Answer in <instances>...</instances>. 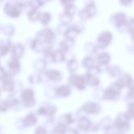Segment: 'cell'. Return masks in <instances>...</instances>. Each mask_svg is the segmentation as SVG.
Instances as JSON below:
<instances>
[{
    "instance_id": "obj_5",
    "label": "cell",
    "mask_w": 134,
    "mask_h": 134,
    "mask_svg": "<svg viewBox=\"0 0 134 134\" xmlns=\"http://www.w3.org/2000/svg\"><path fill=\"white\" fill-rule=\"evenodd\" d=\"M81 31V30L79 26L76 25H72L67 27L64 32V35L66 38L74 40L76 36Z\"/></svg>"
},
{
    "instance_id": "obj_1",
    "label": "cell",
    "mask_w": 134,
    "mask_h": 134,
    "mask_svg": "<svg viewBox=\"0 0 134 134\" xmlns=\"http://www.w3.org/2000/svg\"><path fill=\"white\" fill-rule=\"evenodd\" d=\"M96 13L95 3L93 1H89L85 7L79 12L80 16L83 19H87L93 17Z\"/></svg>"
},
{
    "instance_id": "obj_13",
    "label": "cell",
    "mask_w": 134,
    "mask_h": 134,
    "mask_svg": "<svg viewBox=\"0 0 134 134\" xmlns=\"http://www.w3.org/2000/svg\"><path fill=\"white\" fill-rule=\"evenodd\" d=\"M128 118L126 115H121L116 121V125L118 129H123L128 126Z\"/></svg>"
},
{
    "instance_id": "obj_15",
    "label": "cell",
    "mask_w": 134,
    "mask_h": 134,
    "mask_svg": "<svg viewBox=\"0 0 134 134\" xmlns=\"http://www.w3.org/2000/svg\"><path fill=\"white\" fill-rule=\"evenodd\" d=\"M56 93L58 96L61 97H66L69 95L70 92V88L69 86H59L56 88Z\"/></svg>"
},
{
    "instance_id": "obj_27",
    "label": "cell",
    "mask_w": 134,
    "mask_h": 134,
    "mask_svg": "<svg viewBox=\"0 0 134 134\" xmlns=\"http://www.w3.org/2000/svg\"><path fill=\"white\" fill-rule=\"evenodd\" d=\"M66 131V127L65 125H60L57 129V132L59 134H64Z\"/></svg>"
},
{
    "instance_id": "obj_16",
    "label": "cell",
    "mask_w": 134,
    "mask_h": 134,
    "mask_svg": "<svg viewBox=\"0 0 134 134\" xmlns=\"http://www.w3.org/2000/svg\"><path fill=\"white\" fill-rule=\"evenodd\" d=\"M84 76L87 81V83H89L92 86H96L99 83V81L98 78L93 76V74L91 73H87Z\"/></svg>"
},
{
    "instance_id": "obj_23",
    "label": "cell",
    "mask_w": 134,
    "mask_h": 134,
    "mask_svg": "<svg viewBox=\"0 0 134 134\" xmlns=\"http://www.w3.org/2000/svg\"><path fill=\"white\" fill-rule=\"evenodd\" d=\"M107 72L109 74L113 76H116L121 73L120 69L118 66H111L107 68Z\"/></svg>"
},
{
    "instance_id": "obj_19",
    "label": "cell",
    "mask_w": 134,
    "mask_h": 134,
    "mask_svg": "<svg viewBox=\"0 0 134 134\" xmlns=\"http://www.w3.org/2000/svg\"><path fill=\"white\" fill-rule=\"evenodd\" d=\"M94 63V59L91 56H87L85 57L82 62L83 66L86 69L89 70L92 69L95 65Z\"/></svg>"
},
{
    "instance_id": "obj_18",
    "label": "cell",
    "mask_w": 134,
    "mask_h": 134,
    "mask_svg": "<svg viewBox=\"0 0 134 134\" xmlns=\"http://www.w3.org/2000/svg\"><path fill=\"white\" fill-rule=\"evenodd\" d=\"M74 40L66 38L64 40L60 42V50L64 52L67 51L69 48L73 44Z\"/></svg>"
},
{
    "instance_id": "obj_6",
    "label": "cell",
    "mask_w": 134,
    "mask_h": 134,
    "mask_svg": "<svg viewBox=\"0 0 134 134\" xmlns=\"http://www.w3.org/2000/svg\"><path fill=\"white\" fill-rule=\"evenodd\" d=\"M22 98L26 106H31L34 103V93L30 89H26L23 91L22 93Z\"/></svg>"
},
{
    "instance_id": "obj_9",
    "label": "cell",
    "mask_w": 134,
    "mask_h": 134,
    "mask_svg": "<svg viewBox=\"0 0 134 134\" xmlns=\"http://www.w3.org/2000/svg\"><path fill=\"white\" fill-rule=\"evenodd\" d=\"M132 79L131 76L128 74L122 76L116 82V84L120 88L127 87L131 84Z\"/></svg>"
},
{
    "instance_id": "obj_32",
    "label": "cell",
    "mask_w": 134,
    "mask_h": 134,
    "mask_svg": "<svg viewBox=\"0 0 134 134\" xmlns=\"http://www.w3.org/2000/svg\"><path fill=\"white\" fill-rule=\"evenodd\" d=\"M39 113L40 114H45L47 113V110L44 108H41L39 110Z\"/></svg>"
},
{
    "instance_id": "obj_3",
    "label": "cell",
    "mask_w": 134,
    "mask_h": 134,
    "mask_svg": "<svg viewBox=\"0 0 134 134\" xmlns=\"http://www.w3.org/2000/svg\"><path fill=\"white\" fill-rule=\"evenodd\" d=\"M70 80L72 84L75 85L80 90H83L87 86V82L84 76H78L72 74L70 77Z\"/></svg>"
},
{
    "instance_id": "obj_28",
    "label": "cell",
    "mask_w": 134,
    "mask_h": 134,
    "mask_svg": "<svg viewBox=\"0 0 134 134\" xmlns=\"http://www.w3.org/2000/svg\"><path fill=\"white\" fill-rule=\"evenodd\" d=\"M8 13L10 14V15L12 16H17L18 15L19 12L17 9L15 8L12 7L9 10Z\"/></svg>"
},
{
    "instance_id": "obj_17",
    "label": "cell",
    "mask_w": 134,
    "mask_h": 134,
    "mask_svg": "<svg viewBox=\"0 0 134 134\" xmlns=\"http://www.w3.org/2000/svg\"><path fill=\"white\" fill-rule=\"evenodd\" d=\"M18 103V101L16 99H12L9 101H4L1 102H0V111H6L10 107L13 106V105H17Z\"/></svg>"
},
{
    "instance_id": "obj_10",
    "label": "cell",
    "mask_w": 134,
    "mask_h": 134,
    "mask_svg": "<svg viewBox=\"0 0 134 134\" xmlns=\"http://www.w3.org/2000/svg\"><path fill=\"white\" fill-rule=\"evenodd\" d=\"M83 109L88 113H97L100 111V107L99 105L95 103H88L83 106Z\"/></svg>"
},
{
    "instance_id": "obj_11",
    "label": "cell",
    "mask_w": 134,
    "mask_h": 134,
    "mask_svg": "<svg viewBox=\"0 0 134 134\" xmlns=\"http://www.w3.org/2000/svg\"><path fill=\"white\" fill-rule=\"evenodd\" d=\"M96 58L99 64L106 65L110 61V57L108 53L104 52L98 55Z\"/></svg>"
},
{
    "instance_id": "obj_8",
    "label": "cell",
    "mask_w": 134,
    "mask_h": 134,
    "mask_svg": "<svg viewBox=\"0 0 134 134\" xmlns=\"http://www.w3.org/2000/svg\"><path fill=\"white\" fill-rule=\"evenodd\" d=\"M61 2L65 7L64 14L72 18L76 11L73 1H62Z\"/></svg>"
},
{
    "instance_id": "obj_24",
    "label": "cell",
    "mask_w": 134,
    "mask_h": 134,
    "mask_svg": "<svg viewBox=\"0 0 134 134\" xmlns=\"http://www.w3.org/2000/svg\"><path fill=\"white\" fill-rule=\"evenodd\" d=\"M61 19L62 20V23L63 24L66 25V24L69 23L71 21V18L67 16L63 13V14H62V16L61 17Z\"/></svg>"
},
{
    "instance_id": "obj_7",
    "label": "cell",
    "mask_w": 134,
    "mask_h": 134,
    "mask_svg": "<svg viewBox=\"0 0 134 134\" xmlns=\"http://www.w3.org/2000/svg\"><path fill=\"white\" fill-rule=\"evenodd\" d=\"M114 24L116 27H122L127 24V17L124 13L119 12L115 14L114 17Z\"/></svg>"
},
{
    "instance_id": "obj_31",
    "label": "cell",
    "mask_w": 134,
    "mask_h": 134,
    "mask_svg": "<svg viewBox=\"0 0 134 134\" xmlns=\"http://www.w3.org/2000/svg\"><path fill=\"white\" fill-rule=\"evenodd\" d=\"M132 1L131 0H123V1H121V3L124 6H127V5H129L131 4V3H132Z\"/></svg>"
},
{
    "instance_id": "obj_4",
    "label": "cell",
    "mask_w": 134,
    "mask_h": 134,
    "mask_svg": "<svg viewBox=\"0 0 134 134\" xmlns=\"http://www.w3.org/2000/svg\"><path fill=\"white\" fill-rule=\"evenodd\" d=\"M120 88L115 83L114 85L110 86L104 91L105 98L109 100H114L117 98L120 94Z\"/></svg>"
},
{
    "instance_id": "obj_30",
    "label": "cell",
    "mask_w": 134,
    "mask_h": 134,
    "mask_svg": "<svg viewBox=\"0 0 134 134\" xmlns=\"http://www.w3.org/2000/svg\"><path fill=\"white\" fill-rule=\"evenodd\" d=\"M133 22H134L133 19H131L130 21V22H129L128 26L129 30L130 32H132V33H133V25H134Z\"/></svg>"
},
{
    "instance_id": "obj_20",
    "label": "cell",
    "mask_w": 134,
    "mask_h": 134,
    "mask_svg": "<svg viewBox=\"0 0 134 134\" xmlns=\"http://www.w3.org/2000/svg\"><path fill=\"white\" fill-rule=\"evenodd\" d=\"M37 122V118L33 114H30L27 115L24 120V124L26 126H31Z\"/></svg>"
},
{
    "instance_id": "obj_29",
    "label": "cell",
    "mask_w": 134,
    "mask_h": 134,
    "mask_svg": "<svg viewBox=\"0 0 134 134\" xmlns=\"http://www.w3.org/2000/svg\"><path fill=\"white\" fill-rule=\"evenodd\" d=\"M36 134H47V131L44 128L39 127L36 130Z\"/></svg>"
},
{
    "instance_id": "obj_22",
    "label": "cell",
    "mask_w": 134,
    "mask_h": 134,
    "mask_svg": "<svg viewBox=\"0 0 134 134\" xmlns=\"http://www.w3.org/2000/svg\"><path fill=\"white\" fill-rule=\"evenodd\" d=\"M67 66L68 70L71 72L73 73L77 69L78 63L75 59L72 58L68 61Z\"/></svg>"
},
{
    "instance_id": "obj_2",
    "label": "cell",
    "mask_w": 134,
    "mask_h": 134,
    "mask_svg": "<svg viewBox=\"0 0 134 134\" xmlns=\"http://www.w3.org/2000/svg\"><path fill=\"white\" fill-rule=\"evenodd\" d=\"M112 40V35L110 32H103L98 37L97 47L99 48H103L108 46Z\"/></svg>"
},
{
    "instance_id": "obj_12",
    "label": "cell",
    "mask_w": 134,
    "mask_h": 134,
    "mask_svg": "<svg viewBox=\"0 0 134 134\" xmlns=\"http://www.w3.org/2000/svg\"><path fill=\"white\" fill-rule=\"evenodd\" d=\"M46 74L48 79L53 81H59L62 77V73L55 70H49L47 72Z\"/></svg>"
},
{
    "instance_id": "obj_14",
    "label": "cell",
    "mask_w": 134,
    "mask_h": 134,
    "mask_svg": "<svg viewBox=\"0 0 134 134\" xmlns=\"http://www.w3.org/2000/svg\"><path fill=\"white\" fill-rule=\"evenodd\" d=\"M65 59V52L62 50H57L55 52H53L52 55V60L55 62H61L64 61Z\"/></svg>"
},
{
    "instance_id": "obj_21",
    "label": "cell",
    "mask_w": 134,
    "mask_h": 134,
    "mask_svg": "<svg viewBox=\"0 0 134 134\" xmlns=\"http://www.w3.org/2000/svg\"><path fill=\"white\" fill-rule=\"evenodd\" d=\"M79 127L83 130H87L91 126V122L88 119L85 117L80 118L78 122Z\"/></svg>"
},
{
    "instance_id": "obj_25",
    "label": "cell",
    "mask_w": 134,
    "mask_h": 134,
    "mask_svg": "<svg viewBox=\"0 0 134 134\" xmlns=\"http://www.w3.org/2000/svg\"><path fill=\"white\" fill-rule=\"evenodd\" d=\"M126 116L128 119L133 118L134 116V105L133 103L131 104L129 106V109Z\"/></svg>"
},
{
    "instance_id": "obj_26",
    "label": "cell",
    "mask_w": 134,
    "mask_h": 134,
    "mask_svg": "<svg viewBox=\"0 0 134 134\" xmlns=\"http://www.w3.org/2000/svg\"><path fill=\"white\" fill-rule=\"evenodd\" d=\"M51 18V15L50 14L48 13H45L44 14L42 18V21L43 23L44 24H47Z\"/></svg>"
}]
</instances>
